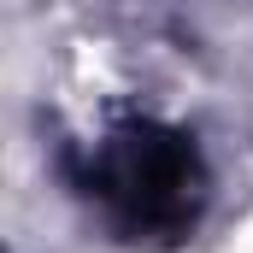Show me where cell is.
I'll use <instances>...</instances> for the list:
<instances>
[{"label":"cell","mask_w":253,"mask_h":253,"mask_svg":"<svg viewBox=\"0 0 253 253\" xmlns=\"http://www.w3.org/2000/svg\"><path fill=\"white\" fill-rule=\"evenodd\" d=\"M88 194L118 218L124 236L171 242L194 224V206H200V153L183 129L129 124L94 153Z\"/></svg>","instance_id":"cell-1"}]
</instances>
